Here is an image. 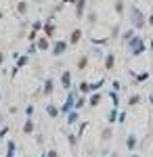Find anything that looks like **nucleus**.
<instances>
[]
</instances>
